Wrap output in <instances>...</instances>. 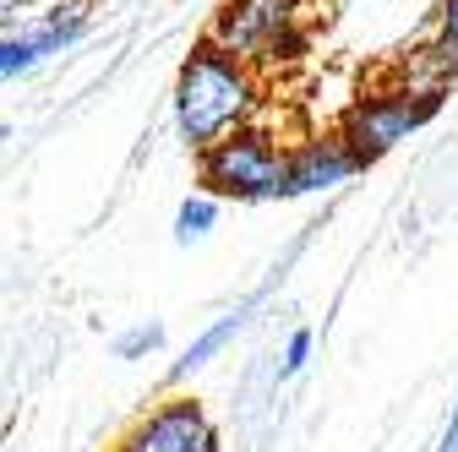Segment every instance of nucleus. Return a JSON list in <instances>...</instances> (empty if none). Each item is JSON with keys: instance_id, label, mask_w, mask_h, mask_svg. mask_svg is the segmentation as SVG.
Segmentation results:
<instances>
[{"instance_id": "11", "label": "nucleus", "mask_w": 458, "mask_h": 452, "mask_svg": "<svg viewBox=\"0 0 458 452\" xmlns=\"http://www.w3.org/2000/svg\"><path fill=\"white\" fill-rule=\"evenodd\" d=\"M158 344H164V327H158V322H148V327L126 332L121 344H114V355H121V360H137V355H153Z\"/></svg>"}, {"instance_id": "9", "label": "nucleus", "mask_w": 458, "mask_h": 452, "mask_svg": "<svg viewBox=\"0 0 458 452\" xmlns=\"http://www.w3.org/2000/svg\"><path fill=\"white\" fill-rule=\"evenodd\" d=\"M426 61L437 66V77H458V0H442L437 12V38L426 49Z\"/></svg>"}, {"instance_id": "13", "label": "nucleus", "mask_w": 458, "mask_h": 452, "mask_svg": "<svg viewBox=\"0 0 458 452\" xmlns=\"http://www.w3.org/2000/svg\"><path fill=\"white\" fill-rule=\"evenodd\" d=\"M437 452H458V404H453V420H447V431H442V447Z\"/></svg>"}, {"instance_id": "6", "label": "nucleus", "mask_w": 458, "mask_h": 452, "mask_svg": "<svg viewBox=\"0 0 458 452\" xmlns=\"http://www.w3.org/2000/svg\"><path fill=\"white\" fill-rule=\"evenodd\" d=\"M350 175H360L355 153L344 147L338 137H322V142H306L295 153H284V180H278V202H295V197H317V191H333Z\"/></svg>"}, {"instance_id": "1", "label": "nucleus", "mask_w": 458, "mask_h": 452, "mask_svg": "<svg viewBox=\"0 0 458 452\" xmlns=\"http://www.w3.org/2000/svg\"><path fill=\"white\" fill-rule=\"evenodd\" d=\"M251 104H257L251 66H241L235 54H224L213 44H197L191 61L181 66V82H175V126H181V142H191L197 153L213 147L218 137H229V131L246 126Z\"/></svg>"}, {"instance_id": "7", "label": "nucleus", "mask_w": 458, "mask_h": 452, "mask_svg": "<svg viewBox=\"0 0 458 452\" xmlns=\"http://www.w3.org/2000/svg\"><path fill=\"white\" fill-rule=\"evenodd\" d=\"M77 38H82V6H55L38 33L0 38V77H22V71H33L44 61V54H61Z\"/></svg>"}, {"instance_id": "5", "label": "nucleus", "mask_w": 458, "mask_h": 452, "mask_svg": "<svg viewBox=\"0 0 458 452\" xmlns=\"http://www.w3.org/2000/svg\"><path fill=\"white\" fill-rule=\"evenodd\" d=\"M114 452H218V431H213L202 404L169 398L148 420H137Z\"/></svg>"}, {"instance_id": "3", "label": "nucleus", "mask_w": 458, "mask_h": 452, "mask_svg": "<svg viewBox=\"0 0 458 452\" xmlns=\"http://www.w3.org/2000/svg\"><path fill=\"white\" fill-rule=\"evenodd\" d=\"M301 17H306L301 0H224L208 44L235 54L241 66L278 61V54H290L301 44Z\"/></svg>"}, {"instance_id": "10", "label": "nucleus", "mask_w": 458, "mask_h": 452, "mask_svg": "<svg viewBox=\"0 0 458 452\" xmlns=\"http://www.w3.org/2000/svg\"><path fill=\"white\" fill-rule=\"evenodd\" d=\"M213 223H218V202L213 197H186L181 213H175V240L191 246V240H202L213 230Z\"/></svg>"}, {"instance_id": "12", "label": "nucleus", "mask_w": 458, "mask_h": 452, "mask_svg": "<svg viewBox=\"0 0 458 452\" xmlns=\"http://www.w3.org/2000/svg\"><path fill=\"white\" fill-rule=\"evenodd\" d=\"M311 360V327H295L290 344H284V360H278V376H301Z\"/></svg>"}, {"instance_id": "8", "label": "nucleus", "mask_w": 458, "mask_h": 452, "mask_svg": "<svg viewBox=\"0 0 458 452\" xmlns=\"http://www.w3.org/2000/svg\"><path fill=\"white\" fill-rule=\"evenodd\" d=\"M241 322H246L241 311H229V316H218L213 327H202V332L191 338V349H186V355L175 360V376H191V371H202V365H208V360H213V355H218V349L229 344V338L241 332Z\"/></svg>"}, {"instance_id": "2", "label": "nucleus", "mask_w": 458, "mask_h": 452, "mask_svg": "<svg viewBox=\"0 0 458 452\" xmlns=\"http://www.w3.org/2000/svg\"><path fill=\"white\" fill-rule=\"evenodd\" d=\"M278 180H284V147L257 126H241L218 137L213 147H202V186L213 197L278 202Z\"/></svg>"}, {"instance_id": "4", "label": "nucleus", "mask_w": 458, "mask_h": 452, "mask_svg": "<svg viewBox=\"0 0 458 452\" xmlns=\"http://www.w3.org/2000/svg\"><path fill=\"white\" fill-rule=\"evenodd\" d=\"M437 115V98L431 93H387V98H371V104H355L350 121H344V147L355 153V163H377L382 153H393L398 142H410L426 121Z\"/></svg>"}]
</instances>
